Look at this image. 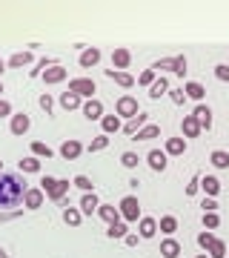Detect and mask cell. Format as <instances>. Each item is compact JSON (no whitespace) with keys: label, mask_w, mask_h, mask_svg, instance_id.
Here are the masks:
<instances>
[{"label":"cell","mask_w":229,"mask_h":258,"mask_svg":"<svg viewBox=\"0 0 229 258\" xmlns=\"http://www.w3.org/2000/svg\"><path fill=\"white\" fill-rule=\"evenodd\" d=\"M26 189L29 186L18 175H12V172L0 175V207H18L26 198Z\"/></svg>","instance_id":"cell-1"},{"label":"cell","mask_w":229,"mask_h":258,"mask_svg":"<svg viewBox=\"0 0 229 258\" xmlns=\"http://www.w3.org/2000/svg\"><path fill=\"white\" fill-rule=\"evenodd\" d=\"M40 189L46 192L49 201H63L66 192L72 189V181L69 178H52V175H43L40 178Z\"/></svg>","instance_id":"cell-2"},{"label":"cell","mask_w":229,"mask_h":258,"mask_svg":"<svg viewBox=\"0 0 229 258\" xmlns=\"http://www.w3.org/2000/svg\"><path fill=\"white\" fill-rule=\"evenodd\" d=\"M118 210H120V215H123V221L126 224L140 218V201H137L135 195H126V198L118 204Z\"/></svg>","instance_id":"cell-3"},{"label":"cell","mask_w":229,"mask_h":258,"mask_svg":"<svg viewBox=\"0 0 229 258\" xmlns=\"http://www.w3.org/2000/svg\"><path fill=\"white\" fill-rule=\"evenodd\" d=\"M137 98H132V95H123V98H118V103H115V115H118V118H135L137 115Z\"/></svg>","instance_id":"cell-4"},{"label":"cell","mask_w":229,"mask_h":258,"mask_svg":"<svg viewBox=\"0 0 229 258\" xmlns=\"http://www.w3.org/2000/svg\"><path fill=\"white\" fill-rule=\"evenodd\" d=\"M69 92L81 95V98H86V101H89L92 95L98 92V86H95V81H92V78H74V81H69Z\"/></svg>","instance_id":"cell-5"},{"label":"cell","mask_w":229,"mask_h":258,"mask_svg":"<svg viewBox=\"0 0 229 258\" xmlns=\"http://www.w3.org/2000/svg\"><path fill=\"white\" fill-rule=\"evenodd\" d=\"M9 129H12V135H26L29 129H32V118H29L26 112H15Z\"/></svg>","instance_id":"cell-6"},{"label":"cell","mask_w":229,"mask_h":258,"mask_svg":"<svg viewBox=\"0 0 229 258\" xmlns=\"http://www.w3.org/2000/svg\"><path fill=\"white\" fill-rule=\"evenodd\" d=\"M146 164H149V169H155V172H164L166 164H169V155H166L164 149H149Z\"/></svg>","instance_id":"cell-7"},{"label":"cell","mask_w":229,"mask_h":258,"mask_svg":"<svg viewBox=\"0 0 229 258\" xmlns=\"http://www.w3.org/2000/svg\"><path fill=\"white\" fill-rule=\"evenodd\" d=\"M83 144L81 141H63L60 144V158H66V161H74V158H81L83 155Z\"/></svg>","instance_id":"cell-8"},{"label":"cell","mask_w":229,"mask_h":258,"mask_svg":"<svg viewBox=\"0 0 229 258\" xmlns=\"http://www.w3.org/2000/svg\"><path fill=\"white\" fill-rule=\"evenodd\" d=\"M129 63H132V52H129V49H115V52H112V69L126 72Z\"/></svg>","instance_id":"cell-9"},{"label":"cell","mask_w":229,"mask_h":258,"mask_svg":"<svg viewBox=\"0 0 229 258\" xmlns=\"http://www.w3.org/2000/svg\"><path fill=\"white\" fill-rule=\"evenodd\" d=\"M43 195H46V192L40 189V186H37V189H35V186H29V189H26V198H23V207H26L29 212H35L37 207L43 204Z\"/></svg>","instance_id":"cell-10"},{"label":"cell","mask_w":229,"mask_h":258,"mask_svg":"<svg viewBox=\"0 0 229 258\" xmlns=\"http://www.w3.org/2000/svg\"><path fill=\"white\" fill-rule=\"evenodd\" d=\"M83 115H86V118L89 120H101L103 118V103L98 101V98H89V101H83Z\"/></svg>","instance_id":"cell-11"},{"label":"cell","mask_w":229,"mask_h":258,"mask_svg":"<svg viewBox=\"0 0 229 258\" xmlns=\"http://www.w3.org/2000/svg\"><path fill=\"white\" fill-rule=\"evenodd\" d=\"M78 207H81V212H83V215H98V207H101V198H98L95 192H86V195L81 198V204H78Z\"/></svg>","instance_id":"cell-12"},{"label":"cell","mask_w":229,"mask_h":258,"mask_svg":"<svg viewBox=\"0 0 229 258\" xmlns=\"http://www.w3.org/2000/svg\"><path fill=\"white\" fill-rule=\"evenodd\" d=\"M181 132H183V138H198L203 129H201V123L195 120V115H186V118L181 120Z\"/></svg>","instance_id":"cell-13"},{"label":"cell","mask_w":229,"mask_h":258,"mask_svg":"<svg viewBox=\"0 0 229 258\" xmlns=\"http://www.w3.org/2000/svg\"><path fill=\"white\" fill-rule=\"evenodd\" d=\"M106 75H109L112 81L118 83V86H123V89H132L137 83V78L135 75H129V72H118V69H106Z\"/></svg>","instance_id":"cell-14"},{"label":"cell","mask_w":229,"mask_h":258,"mask_svg":"<svg viewBox=\"0 0 229 258\" xmlns=\"http://www.w3.org/2000/svg\"><path fill=\"white\" fill-rule=\"evenodd\" d=\"M192 115H195V120L201 123V129H206V132H209V129H212V109H209V106H206V103H198Z\"/></svg>","instance_id":"cell-15"},{"label":"cell","mask_w":229,"mask_h":258,"mask_svg":"<svg viewBox=\"0 0 229 258\" xmlns=\"http://www.w3.org/2000/svg\"><path fill=\"white\" fill-rule=\"evenodd\" d=\"M98 218H103L106 224H118V221H123L120 210H115L112 204H101V207H98Z\"/></svg>","instance_id":"cell-16"},{"label":"cell","mask_w":229,"mask_h":258,"mask_svg":"<svg viewBox=\"0 0 229 258\" xmlns=\"http://www.w3.org/2000/svg\"><path fill=\"white\" fill-rule=\"evenodd\" d=\"M161 255H164V258H178V255H181V244H178V238L166 235V238L161 241Z\"/></svg>","instance_id":"cell-17"},{"label":"cell","mask_w":229,"mask_h":258,"mask_svg":"<svg viewBox=\"0 0 229 258\" xmlns=\"http://www.w3.org/2000/svg\"><path fill=\"white\" fill-rule=\"evenodd\" d=\"M183 92H186V98H189V101H195V103H201L203 98H206V89H203L198 81H186Z\"/></svg>","instance_id":"cell-18"},{"label":"cell","mask_w":229,"mask_h":258,"mask_svg":"<svg viewBox=\"0 0 229 258\" xmlns=\"http://www.w3.org/2000/svg\"><path fill=\"white\" fill-rule=\"evenodd\" d=\"M137 235H140V238H155L158 235V221L149 218V215H143V218H140V227H137Z\"/></svg>","instance_id":"cell-19"},{"label":"cell","mask_w":229,"mask_h":258,"mask_svg":"<svg viewBox=\"0 0 229 258\" xmlns=\"http://www.w3.org/2000/svg\"><path fill=\"white\" fill-rule=\"evenodd\" d=\"M201 189L206 192V198H215L220 192V181L218 175H201Z\"/></svg>","instance_id":"cell-20"},{"label":"cell","mask_w":229,"mask_h":258,"mask_svg":"<svg viewBox=\"0 0 229 258\" xmlns=\"http://www.w3.org/2000/svg\"><path fill=\"white\" fill-rule=\"evenodd\" d=\"M98 63H101V49L89 46V49L81 52V66L83 69H92V66H98Z\"/></svg>","instance_id":"cell-21"},{"label":"cell","mask_w":229,"mask_h":258,"mask_svg":"<svg viewBox=\"0 0 229 258\" xmlns=\"http://www.w3.org/2000/svg\"><path fill=\"white\" fill-rule=\"evenodd\" d=\"M57 101H60V106H63L66 112H74V109H81V106H83V101H81V95H74V92H69V89H66V92L60 95V98H57Z\"/></svg>","instance_id":"cell-22"},{"label":"cell","mask_w":229,"mask_h":258,"mask_svg":"<svg viewBox=\"0 0 229 258\" xmlns=\"http://www.w3.org/2000/svg\"><path fill=\"white\" fill-rule=\"evenodd\" d=\"M146 120H149L146 112H137L135 118L129 120V123H123V132H126V135H135V132H140V129L146 126Z\"/></svg>","instance_id":"cell-23"},{"label":"cell","mask_w":229,"mask_h":258,"mask_svg":"<svg viewBox=\"0 0 229 258\" xmlns=\"http://www.w3.org/2000/svg\"><path fill=\"white\" fill-rule=\"evenodd\" d=\"M123 118H118V115H103L101 118V129L103 135H112V132H120L123 129V123H120Z\"/></svg>","instance_id":"cell-24"},{"label":"cell","mask_w":229,"mask_h":258,"mask_svg":"<svg viewBox=\"0 0 229 258\" xmlns=\"http://www.w3.org/2000/svg\"><path fill=\"white\" fill-rule=\"evenodd\" d=\"M158 135H161V126H158V123H146L140 132H135V135H132V141H135V144H140V141H152V138H158Z\"/></svg>","instance_id":"cell-25"},{"label":"cell","mask_w":229,"mask_h":258,"mask_svg":"<svg viewBox=\"0 0 229 258\" xmlns=\"http://www.w3.org/2000/svg\"><path fill=\"white\" fill-rule=\"evenodd\" d=\"M63 224H66V227H81V224H83L81 207H66V210H63Z\"/></svg>","instance_id":"cell-26"},{"label":"cell","mask_w":229,"mask_h":258,"mask_svg":"<svg viewBox=\"0 0 229 258\" xmlns=\"http://www.w3.org/2000/svg\"><path fill=\"white\" fill-rule=\"evenodd\" d=\"M164 152L166 155H183L186 152V138H166Z\"/></svg>","instance_id":"cell-27"},{"label":"cell","mask_w":229,"mask_h":258,"mask_svg":"<svg viewBox=\"0 0 229 258\" xmlns=\"http://www.w3.org/2000/svg\"><path fill=\"white\" fill-rule=\"evenodd\" d=\"M43 81H46V83H60V81H66V69H63L60 63L49 66V69H46V75H43Z\"/></svg>","instance_id":"cell-28"},{"label":"cell","mask_w":229,"mask_h":258,"mask_svg":"<svg viewBox=\"0 0 229 258\" xmlns=\"http://www.w3.org/2000/svg\"><path fill=\"white\" fill-rule=\"evenodd\" d=\"M32 60H35L32 52H15V55L9 57V66H12V69H23V66H29Z\"/></svg>","instance_id":"cell-29"},{"label":"cell","mask_w":229,"mask_h":258,"mask_svg":"<svg viewBox=\"0 0 229 258\" xmlns=\"http://www.w3.org/2000/svg\"><path fill=\"white\" fill-rule=\"evenodd\" d=\"M209 166H215V169H229V152L215 149V152L209 155Z\"/></svg>","instance_id":"cell-30"},{"label":"cell","mask_w":229,"mask_h":258,"mask_svg":"<svg viewBox=\"0 0 229 258\" xmlns=\"http://www.w3.org/2000/svg\"><path fill=\"white\" fill-rule=\"evenodd\" d=\"M166 92H169V81H166V78H158V81L149 86V98H152V101H158V98L166 95Z\"/></svg>","instance_id":"cell-31"},{"label":"cell","mask_w":229,"mask_h":258,"mask_svg":"<svg viewBox=\"0 0 229 258\" xmlns=\"http://www.w3.org/2000/svg\"><path fill=\"white\" fill-rule=\"evenodd\" d=\"M20 172H26V175H32V172H37L40 169V158H35V155H29V158H20Z\"/></svg>","instance_id":"cell-32"},{"label":"cell","mask_w":229,"mask_h":258,"mask_svg":"<svg viewBox=\"0 0 229 258\" xmlns=\"http://www.w3.org/2000/svg\"><path fill=\"white\" fill-rule=\"evenodd\" d=\"M29 149H32V155H35V158H46V161H49V158L55 155V152H52V149L46 147L43 141H32V144H29Z\"/></svg>","instance_id":"cell-33"},{"label":"cell","mask_w":229,"mask_h":258,"mask_svg":"<svg viewBox=\"0 0 229 258\" xmlns=\"http://www.w3.org/2000/svg\"><path fill=\"white\" fill-rule=\"evenodd\" d=\"M158 227H161L164 235H175V230H178V218H175V215H164V218L158 221Z\"/></svg>","instance_id":"cell-34"},{"label":"cell","mask_w":229,"mask_h":258,"mask_svg":"<svg viewBox=\"0 0 229 258\" xmlns=\"http://www.w3.org/2000/svg\"><path fill=\"white\" fill-rule=\"evenodd\" d=\"M109 238H126L129 235V224L126 221H118V224H109V230H106Z\"/></svg>","instance_id":"cell-35"},{"label":"cell","mask_w":229,"mask_h":258,"mask_svg":"<svg viewBox=\"0 0 229 258\" xmlns=\"http://www.w3.org/2000/svg\"><path fill=\"white\" fill-rule=\"evenodd\" d=\"M72 186L83 189V195H86V192H95V186H92V181H89L86 175H74V178H72Z\"/></svg>","instance_id":"cell-36"},{"label":"cell","mask_w":229,"mask_h":258,"mask_svg":"<svg viewBox=\"0 0 229 258\" xmlns=\"http://www.w3.org/2000/svg\"><path fill=\"white\" fill-rule=\"evenodd\" d=\"M106 147H109V135H98V138L92 141L86 149H89V152H103Z\"/></svg>","instance_id":"cell-37"},{"label":"cell","mask_w":229,"mask_h":258,"mask_svg":"<svg viewBox=\"0 0 229 258\" xmlns=\"http://www.w3.org/2000/svg\"><path fill=\"white\" fill-rule=\"evenodd\" d=\"M49 66H55V60H52V57H43V60H37L35 69L29 72V78H37V75H43L46 69H49Z\"/></svg>","instance_id":"cell-38"},{"label":"cell","mask_w":229,"mask_h":258,"mask_svg":"<svg viewBox=\"0 0 229 258\" xmlns=\"http://www.w3.org/2000/svg\"><path fill=\"white\" fill-rule=\"evenodd\" d=\"M203 227H206V230H218L220 227V215L218 212H203Z\"/></svg>","instance_id":"cell-39"},{"label":"cell","mask_w":229,"mask_h":258,"mask_svg":"<svg viewBox=\"0 0 229 258\" xmlns=\"http://www.w3.org/2000/svg\"><path fill=\"white\" fill-rule=\"evenodd\" d=\"M172 72L178 75V78H183V75H186V57H183V55H175L172 57Z\"/></svg>","instance_id":"cell-40"},{"label":"cell","mask_w":229,"mask_h":258,"mask_svg":"<svg viewBox=\"0 0 229 258\" xmlns=\"http://www.w3.org/2000/svg\"><path fill=\"white\" fill-rule=\"evenodd\" d=\"M158 81V75H155V69H143V72L137 75V83L140 86H152V83Z\"/></svg>","instance_id":"cell-41"},{"label":"cell","mask_w":229,"mask_h":258,"mask_svg":"<svg viewBox=\"0 0 229 258\" xmlns=\"http://www.w3.org/2000/svg\"><path fill=\"white\" fill-rule=\"evenodd\" d=\"M137 161H140V158H137V152H123V155H120V164L126 166V169H135Z\"/></svg>","instance_id":"cell-42"},{"label":"cell","mask_w":229,"mask_h":258,"mask_svg":"<svg viewBox=\"0 0 229 258\" xmlns=\"http://www.w3.org/2000/svg\"><path fill=\"white\" fill-rule=\"evenodd\" d=\"M209 258H226V244H223V241H215V244H212V249H209Z\"/></svg>","instance_id":"cell-43"},{"label":"cell","mask_w":229,"mask_h":258,"mask_svg":"<svg viewBox=\"0 0 229 258\" xmlns=\"http://www.w3.org/2000/svg\"><path fill=\"white\" fill-rule=\"evenodd\" d=\"M215 241H218V238H215V235H209V232H206V230H203L201 235H198V244H201V247L206 249V252H209V249H212V244H215Z\"/></svg>","instance_id":"cell-44"},{"label":"cell","mask_w":229,"mask_h":258,"mask_svg":"<svg viewBox=\"0 0 229 258\" xmlns=\"http://www.w3.org/2000/svg\"><path fill=\"white\" fill-rule=\"evenodd\" d=\"M37 103H40V109H43L46 115H52V109H55V101H52V95H40V98H37Z\"/></svg>","instance_id":"cell-45"},{"label":"cell","mask_w":229,"mask_h":258,"mask_svg":"<svg viewBox=\"0 0 229 258\" xmlns=\"http://www.w3.org/2000/svg\"><path fill=\"white\" fill-rule=\"evenodd\" d=\"M198 189H201V175L189 178V184H186V195H189V198H195V195H198Z\"/></svg>","instance_id":"cell-46"},{"label":"cell","mask_w":229,"mask_h":258,"mask_svg":"<svg viewBox=\"0 0 229 258\" xmlns=\"http://www.w3.org/2000/svg\"><path fill=\"white\" fill-rule=\"evenodd\" d=\"M169 98H172V103H175V106H183V101H189L183 89H169Z\"/></svg>","instance_id":"cell-47"},{"label":"cell","mask_w":229,"mask_h":258,"mask_svg":"<svg viewBox=\"0 0 229 258\" xmlns=\"http://www.w3.org/2000/svg\"><path fill=\"white\" fill-rule=\"evenodd\" d=\"M149 69H155V72H161V69H169V72H172V57H158L155 63L149 66Z\"/></svg>","instance_id":"cell-48"},{"label":"cell","mask_w":229,"mask_h":258,"mask_svg":"<svg viewBox=\"0 0 229 258\" xmlns=\"http://www.w3.org/2000/svg\"><path fill=\"white\" fill-rule=\"evenodd\" d=\"M215 78L223 81V83H229V66L226 63H218V66H215Z\"/></svg>","instance_id":"cell-49"},{"label":"cell","mask_w":229,"mask_h":258,"mask_svg":"<svg viewBox=\"0 0 229 258\" xmlns=\"http://www.w3.org/2000/svg\"><path fill=\"white\" fill-rule=\"evenodd\" d=\"M201 210H203V212H218V201H215V198H203V201H201Z\"/></svg>","instance_id":"cell-50"},{"label":"cell","mask_w":229,"mask_h":258,"mask_svg":"<svg viewBox=\"0 0 229 258\" xmlns=\"http://www.w3.org/2000/svg\"><path fill=\"white\" fill-rule=\"evenodd\" d=\"M9 115H12V103L0 98V118H9Z\"/></svg>","instance_id":"cell-51"},{"label":"cell","mask_w":229,"mask_h":258,"mask_svg":"<svg viewBox=\"0 0 229 258\" xmlns=\"http://www.w3.org/2000/svg\"><path fill=\"white\" fill-rule=\"evenodd\" d=\"M20 215H23V212H6V215H0V224L9 221V218H20Z\"/></svg>","instance_id":"cell-52"},{"label":"cell","mask_w":229,"mask_h":258,"mask_svg":"<svg viewBox=\"0 0 229 258\" xmlns=\"http://www.w3.org/2000/svg\"><path fill=\"white\" fill-rule=\"evenodd\" d=\"M137 238H140V235H126L123 241H126V247H137Z\"/></svg>","instance_id":"cell-53"},{"label":"cell","mask_w":229,"mask_h":258,"mask_svg":"<svg viewBox=\"0 0 229 258\" xmlns=\"http://www.w3.org/2000/svg\"><path fill=\"white\" fill-rule=\"evenodd\" d=\"M6 66H9V63H6V60H3V57H0V75L6 72Z\"/></svg>","instance_id":"cell-54"},{"label":"cell","mask_w":229,"mask_h":258,"mask_svg":"<svg viewBox=\"0 0 229 258\" xmlns=\"http://www.w3.org/2000/svg\"><path fill=\"white\" fill-rule=\"evenodd\" d=\"M0 258H9V255H6V249H3V247H0Z\"/></svg>","instance_id":"cell-55"},{"label":"cell","mask_w":229,"mask_h":258,"mask_svg":"<svg viewBox=\"0 0 229 258\" xmlns=\"http://www.w3.org/2000/svg\"><path fill=\"white\" fill-rule=\"evenodd\" d=\"M0 98H3V81H0Z\"/></svg>","instance_id":"cell-56"},{"label":"cell","mask_w":229,"mask_h":258,"mask_svg":"<svg viewBox=\"0 0 229 258\" xmlns=\"http://www.w3.org/2000/svg\"><path fill=\"white\" fill-rule=\"evenodd\" d=\"M198 258H209V255H198Z\"/></svg>","instance_id":"cell-57"},{"label":"cell","mask_w":229,"mask_h":258,"mask_svg":"<svg viewBox=\"0 0 229 258\" xmlns=\"http://www.w3.org/2000/svg\"><path fill=\"white\" fill-rule=\"evenodd\" d=\"M0 166H3V161H0Z\"/></svg>","instance_id":"cell-58"}]
</instances>
